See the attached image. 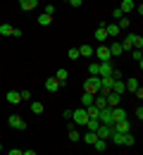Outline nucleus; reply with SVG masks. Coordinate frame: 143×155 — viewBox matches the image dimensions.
I'll return each mask as SVG.
<instances>
[{
	"mask_svg": "<svg viewBox=\"0 0 143 155\" xmlns=\"http://www.w3.org/2000/svg\"><path fill=\"white\" fill-rule=\"evenodd\" d=\"M112 91H115V93H119V96L126 91V86H124L122 79H112Z\"/></svg>",
	"mask_w": 143,
	"mask_h": 155,
	"instance_id": "4468645a",
	"label": "nucleus"
},
{
	"mask_svg": "<svg viewBox=\"0 0 143 155\" xmlns=\"http://www.w3.org/2000/svg\"><path fill=\"white\" fill-rule=\"evenodd\" d=\"M93 53H96V55H98V58H100V62H110V60H112V55H110V50H107V45H98V50H93Z\"/></svg>",
	"mask_w": 143,
	"mask_h": 155,
	"instance_id": "0eeeda50",
	"label": "nucleus"
},
{
	"mask_svg": "<svg viewBox=\"0 0 143 155\" xmlns=\"http://www.w3.org/2000/svg\"><path fill=\"white\" fill-rule=\"evenodd\" d=\"M112 17H115V19H119V17H124V15H122V10H119V7H115V10H112Z\"/></svg>",
	"mask_w": 143,
	"mask_h": 155,
	"instance_id": "e433bc0d",
	"label": "nucleus"
},
{
	"mask_svg": "<svg viewBox=\"0 0 143 155\" xmlns=\"http://www.w3.org/2000/svg\"><path fill=\"white\" fill-rule=\"evenodd\" d=\"M45 15H55V5H45Z\"/></svg>",
	"mask_w": 143,
	"mask_h": 155,
	"instance_id": "4c0bfd02",
	"label": "nucleus"
},
{
	"mask_svg": "<svg viewBox=\"0 0 143 155\" xmlns=\"http://www.w3.org/2000/svg\"><path fill=\"white\" fill-rule=\"evenodd\" d=\"M72 119H74V124H79V127H83L86 122H88V112H86V107H79V110H72Z\"/></svg>",
	"mask_w": 143,
	"mask_h": 155,
	"instance_id": "f03ea898",
	"label": "nucleus"
},
{
	"mask_svg": "<svg viewBox=\"0 0 143 155\" xmlns=\"http://www.w3.org/2000/svg\"><path fill=\"white\" fill-rule=\"evenodd\" d=\"M129 38H131V45H134V48H138V50L143 48V38L138 34H129Z\"/></svg>",
	"mask_w": 143,
	"mask_h": 155,
	"instance_id": "aec40b11",
	"label": "nucleus"
},
{
	"mask_svg": "<svg viewBox=\"0 0 143 155\" xmlns=\"http://www.w3.org/2000/svg\"><path fill=\"white\" fill-rule=\"evenodd\" d=\"M12 29H15V26H10V24H2V26H0V36H12Z\"/></svg>",
	"mask_w": 143,
	"mask_h": 155,
	"instance_id": "c85d7f7f",
	"label": "nucleus"
},
{
	"mask_svg": "<svg viewBox=\"0 0 143 155\" xmlns=\"http://www.w3.org/2000/svg\"><path fill=\"white\" fill-rule=\"evenodd\" d=\"M0 153H2V143H0Z\"/></svg>",
	"mask_w": 143,
	"mask_h": 155,
	"instance_id": "a19ab883",
	"label": "nucleus"
},
{
	"mask_svg": "<svg viewBox=\"0 0 143 155\" xmlns=\"http://www.w3.org/2000/svg\"><path fill=\"white\" fill-rule=\"evenodd\" d=\"M57 88H60V81H57V79H55V77L45 79V91H50V93H55Z\"/></svg>",
	"mask_w": 143,
	"mask_h": 155,
	"instance_id": "9b49d317",
	"label": "nucleus"
},
{
	"mask_svg": "<svg viewBox=\"0 0 143 155\" xmlns=\"http://www.w3.org/2000/svg\"><path fill=\"white\" fill-rule=\"evenodd\" d=\"M110 134H112V124H98V129H96V136L98 138H110Z\"/></svg>",
	"mask_w": 143,
	"mask_h": 155,
	"instance_id": "423d86ee",
	"label": "nucleus"
},
{
	"mask_svg": "<svg viewBox=\"0 0 143 155\" xmlns=\"http://www.w3.org/2000/svg\"><path fill=\"white\" fill-rule=\"evenodd\" d=\"M134 143H136V138L129 134V131H126V134H122V146H134Z\"/></svg>",
	"mask_w": 143,
	"mask_h": 155,
	"instance_id": "a878e982",
	"label": "nucleus"
},
{
	"mask_svg": "<svg viewBox=\"0 0 143 155\" xmlns=\"http://www.w3.org/2000/svg\"><path fill=\"white\" fill-rule=\"evenodd\" d=\"M93 98H96V93H86V91H83V96H81V105H83V107L93 105Z\"/></svg>",
	"mask_w": 143,
	"mask_h": 155,
	"instance_id": "412c9836",
	"label": "nucleus"
},
{
	"mask_svg": "<svg viewBox=\"0 0 143 155\" xmlns=\"http://www.w3.org/2000/svg\"><path fill=\"white\" fill-rule=\"evenodd\" d=\"M131 48H134V45H131V38L126 36V38L122 41V50H131Z\"/></svg>",
	"mask_w": 143,
	"mask_h": 155,
	"instance_id": "72a5a7b5",
	"label": "nucleus"
},
{
	"mask_svg": "<svg viewBox=\"0 0 143 155\" xmlns=\"http://www.w3.org/2000/svg\"><path fill=\"white\" fill-rule=\"evenodd\" d=\"M88 74H98V62H91L88 64Z\"/></svg>",
	"mask_w": 143,
	"mask_h": 155,
	"instance_id": "c9c22d12",
	"label": "nucleus"
},
{
	"mask_svg": "<svg viewBox=\"0 0 143 155\" xmlns=\"http://www.w3.org/2000/svg\"><path fill=\"white\" fill-rule=\"evenodd\" d=\"M38 24H41V26H48V24H53V15H45V12H43L41 17H38Z\"/></svg>",
	"mask_w": 143,
	"mask_h": 155,
	"instance_id": "cd10ccee",
	"label": "nucleus"
},
{
	"mask_svg": "<svg viewBox=\"0 0 143 155\" xmlns=\"http://www.w3.org/2000/svg\"><path fill=\"white\" fill-rule=\"evenodd\" d=\"M96 138H98V136H96V131H91V129H88V131L83 134V143H88V146H93V141H96Z\"/></svg>",
	"mask_w": 143,
	"mask_h": 155,
	"instance_id": "b1692460",
	"label": "nucleus"
},
{
	"mask_svg": "<svg viewBox=\"0 0 143 155\" xmlns=\"http://www.w3.org/2000/svg\"><path fill=\"white\" fill-rule=\"evenodd\" d=\"M67 77H69V72H67L64 67H60V69L55 72V79L60 81V86H64V81H67Z\"/></svg>",
	"mask_w": 143,
	"mask_h": 155,
	"instance_id": "dca6fc26",
	"label": "nucleus"
},
{
	"mask_svg": "<svg viewBox=\"0 0 143 155\" xmlns=\"http://www.w3.org/2000/svg\"><path fill=\"white\" fill-rule=\"evenodd\" d=\"M67 134H69V141H79V138H81V134H79L76 129H69Z\"/></svg>",
	"mask_w": 143,
	"mask_h": 155,
	"instance_id": "473e14b6",
	"label": "nucleus"
},
{
	"mask_svg": "<svg viewBox=\"0 0 143 155\" xmlns=\"http://www.w3.org/2000/svg\"><path fill=\"white\" fill-rule=\"evenodd\" d=\"M93 148H96L98 153H102V150L107 148V143H105V138H96V141H93Z\"/></svg>",
	"mask_w": 143,
	"mask_h": 155,
	"instance_id": "393cba45",
	"label": "nucleus"
},
{
	"mask_svg": "<svg viewBox=\"0 0 143 155\" xmlns=\"http://www.w3.org/2000/svg\"><path fill=\"white\" fill-rule=\"evenodd\" d=\"M112 131H119V134H126V131H131V122H129V119L112 122Z\"/></svg>",
	"mask_w": 143,
	"mask_h": 155,
	"instance_id": "39448f33",
	"label": "nucleus"
},
{
	"mask_svg": "<svg viewBox=\"0 0 143 155\" xmlns=\"http://www.w3.org/2000/svg\"><path fill=\"white\" fill-rule=\"evenodd\" d=\"M105 29H107V38H117L119 36V26L117 24H105Z\"/></svg>",
	"mask_w": 143,
	"mask_h": 155,
	"instance_id": "2eb2a0df",
	"label": "nucleus"
},
{
	"mask_svg": "<svg viewBox=\"0 0 143 155\" xmlns=\"http://www.w3.org/2000/svg\"><path fill=\"white\" fill-rule=\"evenodd\" d=\"M131 58L138 62V67H143V53L138 50V48H131Z\"/></svg>",
	"mask_w": 143,
	"mask_h": 155,
	"instance_id": "5701e85b",
	"label": "nucleus"
},
{
	"mask_svg": "<svg viewBox=\"0 0 143 155\" xmlns=\"http://www.w3.org/2000/svg\"><path fill=\"white\" fill-rule=\"evenodd\" d=\"M129 24H131V21L126 19V17H119V19H117V26H119V29H129Z\"/></svg>",
	"mask_w": 143,
	"mask_h": 155,
	"instance_id": "2f4dec72",
	"label": "nucleus"
},
{
	"mask_svg": "<svg viewBox=\"0 0 143 155\" xmlns=\"http://www.w3.org/2000/svg\"><path fill=\"white\" fill-rule=\"evenodd\" d=\"M105 98H107V105H110V107H117V105H119V98H122V96H119V93H115V91H110Z\"/></svg>",
	"mask_w": 143,
	"mask_h": 155,
	"instance_id": "f8f14e48",
	"label": "nucleus"
},
{
	"mask_svg": "<svg viewBox=\"0 0 143 155\" xmlns=\"http://www.w3.org/2000/svg\"><path fill=\"white\" fill-rule=\"evenodd\" d=\"M98 122H100V124H112V122H115V119H112V107H110V105H105V107L98 110Z\"/></svg>",
	"mask_w": 143,
	"mask_h": 155,
	"instance_id": "7ed1b4c3",
	"label": "nucleus"
},
{
	"mask_svg": "<svg viewBox=\"0 0 143 155\" xmlns=\"http://www.w3.org/2000/svg\"><path fill=\"white\" fill-rule=\"evenodd\" d=\"M31 112L41 115V112H43V103H38V100H36V103H31Z\"/></svg>",
	"mask_w": 143,
	"mask_h": 155,
	"instance_id": "7c9ffc66",
	"label": "nucleus"
},
{
	"mask_svg": "<svg viewBox=\"0 0 143 155\" xmlns=\"http://www.w3.org/2000/svg\"><path fill=\"white\" fill-rule=\"evenodd\" d=\"M136 117H138V122L143 119V107H141V105H138V110H136Z\"/></svg>",
	"mask_w": 143,
	"mask_h": 155,
	"instance_id": "ea45409f",
	"label": "nucleus"
},
{
	"mask_svg": "<svg viewBox=\"0 0 143 155\" xmlns=\"http://www.w3.org/2000/svg\"><path fill=\"white\" fill-rule=\"evenodd\" d=\"M81 2H83V0H69V5H72V7H81Z\"/></svg>",
	"mask_w": 143,
	"mask_h": 155,
	"instance_id": "58836bf2",
	"label": "nucleus"
},
{
	"mask_svg": "<svg viewBox=\"0 0 143 155\" xmlns=\"http://www.w3.org/2000/svg\"><path fill=\"white\" fill-rule=\"evenodd\" d=\"M96 38L100 41H107V29H105V24H100V26H98V29H96Z\"/></svg>",
	"mask_w": 143,
	"mask_h": 155,
	"instance_id": "a211bd4d",
	"label": "nucleus"
},
{
	"mask_svg": "<svg viewBox=\"0 0 143 155\" xmlns=\"http://www.w3.org/2000/svg\"><path fill=\"white\" fill-rule=\"evenodd\" d=\"M79 55H81V58H91V55H93V48H91L88 43H83L81 48H79Z\"/></svg>",
	"mask_w": 143,
	"mask_h": 155,
	"instance_id": "4be33fe9",
	"label": "nucleus"
},
{
	"mask_svg": "<svg viewBox=\"0 0 143 155\" xmlns=\"http://www.w3.org/2000/svg\"><path fill=\"white\" fill-rule=\"evenodd\" d=\"M67 2H69V0H67Z\"/></svg>",
	"mask_w": 143,
	"mask_h": 155,
	"instance_id": "79ce46f5",
	"label": "nucleus"
},
{
	"mask_svg": "<svg viewBox=\"0 0 143 155\" xmlns=\"http://www.w3.org/2000/svg\"><path fill=\"white\" fill-rule=\"evenodd\" d=\"M7 103L10 105H17V103H21V96H19V91H7Z\"/></svg>",
	"mask_w": 143,
	"mask_h": 155,
	"instance_id": "ddd939ff",
	"label": "nucleus"
},
{
	"mask_svg": "<svg viewBox=\"0 0 143 155\" xmlns=\"http://www.w3.org/2000/svg\"><path fill=\"white\" fill-rule=\"evenodd\" d=\"M83 91L86 93H98L100 91V77L98 74H91V77L83 81Z\"/></svg>",
	"mask_w": 143,
	"mask_h": 155,
	"instance_id": "f257e3e1",
	"label": "nucleus"
},
{
	"mask_svg": "<svg viewBox=\"0 0 143 155\" xmlns=\"http://www.w3.org/2000/svg\"><path fill=\"white\" fill-rule=\"evenodd\" d=\"M67 58H69V60H79V58H81V55H79V48H69Z\"/></svg>",
	"mask_w": 143,
	"mask_h": 155,
	"instance_id": "c756f323",
	"label": "nucleus"
},
{
	"mask_svg": "<svg viewBox=\"0 0 143 155\" xmlns=\"http://www.w3.org/2000/svg\"><path fill=\"white\" fill-rule=\"evenodd\" d=\"M112 62H98V77H110L112 74Z\"/></svg>",
	"mask_w": 143,
	"mask_h": 155,
	"instance_id": "6e6552de",
	"label": "nucleus"
},
{
	"mask_svg": "<svg viewBox=\"0 0 143 155\" xmlns=\"http://www.w3.org/2000/svg\"><path fill=\"white\" fill-rule=\"evenodd\" d=\"M107 50H110V55H112V58H119V55L124 53V50H122V43H119V41L110 43V45H107Z\"/></svg>",
	"mask_w": 143,
	"mask_h": 155,
	"instance_id": "1a4fd4ad",
	"label": "nucleus"
},
{
	"mask_svg": "<svg viewBox=\"0 0 143 155\" xmlns=\"http://www.w3.org/2000/svg\"><path fill=\"white\" fill-rule=\"evenodd\" d=\"M19 7L24 10V12H31V10L38 7V0H19Z\"/></svg>",
	"mask_w": 143,
	"mask_h": 155,
	"instance_id": "9d476101",
	"label": "nucleus"
},
{
	"mask_svg": "<svg viewBox=\"0 0 143 155\" xmlns=\"http://www.w3.org/2000/svg\"><path fill=\"white\" fill-rule=\"evenodd\" d=\"M7 124H10L12 129H17V131H24V129H26V122H24V119H21L19 115H10Z\"/></svg>",
	"mask_w": 143,
	"mask_h": 155,
	"instance_id": "20e7f679",
	"label": "nucleus"
},
{
	"mask_svg": "<svg viewBox=\"0 0 143 155\" xmlns=\"http://www.w3.org/2000/svg\"><path fill=\"white\" fill-rule=\"evenodd\" d=\"M112 119H115V122H119V119H126V112H124L119 105H117V107H112Z\"/></svg>",
	"mask_w": 143,
	"mask_h": 155,
	"instance_id": "f3484780",
	"label": "nucleus"
},
{
	"mask_svg": "<svg viewBox=\"0 0 143 155\" xmlns=\"http://www.w3.org/2000/svg\"><path fill=\"white\" fill-rule=\"evenodd\" d=\"M19 96H21V103H24V100H31V91L24 88V91H19Z\"/></svg>",
	"mask_w": 143,
	"mask_h": 155,
	"instance_id": "f704fd0d",
	"label": "nucleus"
},
{
	"mask_svg": "<svg viewBox=\"0 0 143 155\" xmlns=\"http://www.w3.org/2000/svg\"><path fill=\"white\" fill-rule=\"evenodd\" d=\"M124 86H126V91H136V88H138V81L131 77V79H126V81H124Z\"/></svg>",
	"mask_w": 143,
	"mask_h": 155,
	"instance_id": "bb28decb",
	"label": "nucleus"
},
{
	"mask_svg": "<svg viewBox=\"0 0 143 155\" xmlns=\"http://www.w3.org/2000/svg\"><path fill=\"white\" fill-rule=\"evenodd\" d=\"M134 5H136L134 0H122V5H119V10H122V15H126V12H131V10H134Z\"/></svg>",
	"mask_w": 143,
	"mask_h": 155,
	"instance_id": "6ab92c4d",
	"label": "nucleus"
}]
</instances>
